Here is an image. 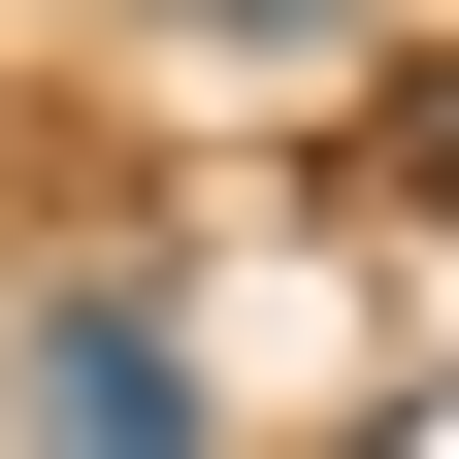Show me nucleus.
<instances>
[{
  "label": "nucleus",
  "mask_w": 459,
  "mask_h": 459,
  "mask_svg": "<svg viewBox=\"0 0 459 459\" xmlns=\"http://www.w3.org/2000/svg\"><path fill=\"white\" fill-rule=\"evenodd\" d=\"M0 459H197V361H164L132 296H33L0 328Z\"/></svg>",
  "instance_id": "nucleus-1"
},
{
  "label": "nucleus",
  "mask_w": 459,
  "mask_h": 459,
  "mask_svg": "<svg viewBox=\"0 0 459 459\" xmlns=\"http://www.w3.org/2000/svg\"><path fill=\"white\" fill-rule=\"evenodd\" d=\"M164 33H263V66H296V33H361V0H164Z\"/></svg>",
  "instance_id": "nucleus-2"
},
{
  "label": "nucleus",
  "mask_w": 459,
  "mask_h": 459,
  "mask_svg": "<svg viewBox=\"0 0 459 459\" xmlns=\"http://www.w3.org/2000/svg\"><path fill=\"white\" fill-rule=\"evenodd\" d=\"M394 164H427V197H459V66H394Z\"/></svg>",
  "instance_id": "nucleus-3"
}]
</instances>
